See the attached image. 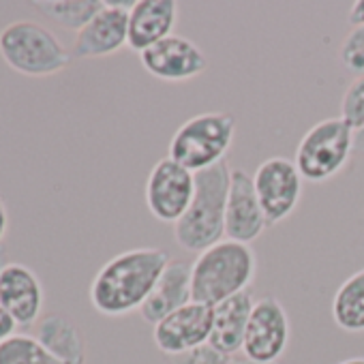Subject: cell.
Listing matches in <instances>:
<instances>
[{"mask_svg":"<svg viewBox=\"0 0 364 364\" xmlns=\"http://www.w3.org/2000/svg\"><path fill=\"white\" fill-rule=\"evenodd\" d=\"M169 262L171 257L156 247H139L114 255L90 283L92 309L105 317H124L139 311Z\"/></svg>","mask_w":364,"mask_h":364,"instance_id":"6da1fadb","label":"cell"},{"mask_svg":"<svg viewBox=\"0 0 364 364\" xmlns=\"http://www.w3.org/2000/svg\"><path fill=\"white\" fill-rule=\"evenodd\" d=\"M232 182V167L223 161L196 173V196L176 225L173 240L182 251L204 253L225 240V208Z\"/></svg>","mask_w":364,"mask_h":364,"instance_id":"7a4b0ae2","label":"cell"},{"mask_svg":"<svg viewBox=\"0 0 364 364\" xmlns=\"http://www.w3.org/2000/svg\"><path fill=\"white\" fill-rule=\"evenodd\" d=\"M257 272L251 245L221 240L191 264V294L196 302L217 306L219 302L249 289Z\"/></svg>","mask_w":364,"mask_h":364,"instance_id":"3957f363","label":"cell"},{"mask_svg":"<svg viewBox=\"0 0 364 364\" xmlns=\"http://www.w3.org/2000/svg\"><path fill=\"white\" fill-rule=\"evenodd\" d=\"M0 56L26 77H50L71 65V52L63 41L35 20H16L0 31Z\"/></svg>","mask_w":364,"mask_h":364,"instance_id":"277c9868","label":"cell"},{"mask_svg":"<svg viewBox=\"0 0 364 364\" xmlns=\"http://www.w3.org/2000/svg\"><path fill=\"white\" fill-rule=\"evenodd\" d=\"M236 135V118L228 112H204L185 120L169 139L167 156L193 173L225 161Z\"/></svg>","mask_w":364,"mask_h":364,"instance_id":"5b68a950","label":"cell"},{"mask_svg":"<svg viewBox=\"0 0 364 364\" xmlns=\"http://www.w3.org/2000/svg\"><path fill=\"white\" fill-rule=\"evenodd\" d=\"M353 152V129L338 118H326L313 124L296 148V167L300 176L315 185L334 178Z\"/></svg>","mask_w":364,"mask_h":364,"instance_id":"8992f818","label":"cell"},{"mask_svg":"<svg viewBox=\"0 0 364 364\" xmlns=\"http://www.w3.org/2000/svg\"><path fill=\"white\" fill-rule=\"evenodd\" d=\"M196 196V173L171 161L159 159L146 180V206L161 223L176 225L189 210Z\"/></svg>","mask_w":364,"mask_h":364,"instance_id":"52a82bcc","label":"cell"},{"mask_svg":"<svg viewBox=\"0 0 364 364\" xmlns=\"http://www.w3.org/2000/svg\"><path fill=\"white\" fill-rule=\"evenodd\" d=\"M253 187L268 225H277L298 208L304 191V178L291 159L270 156L257 165L253 173Z\"/></svg>","mask_w":364,"mask_h":364,"instance_id":"ba28073f","label":"cell"},{"mask_svg":"<svg viewBox=\"0 0 364 364\" xmlns=\"http://www.w3.org/2000/svg\"><path fill=\"white\" fill-rule=\"evenodd\" d=\"M213 306L191 300L161 319L152 330L156 349L169 358L182 355L200 345H206L213 334Z\"/></svg>","mask_w":364,"mask_h":364,"instance_id":"9c48e42d","label":"cell"},{"mask_svg":"<svg viewBox=\"0 0 364 364\" xmlns=\"http://www.w3.org/2000/svg\"><path fill=\"white\" fill-rule=\"evenodd\" d=\"M289 343V317L281 300L264 296L255 300L242 353L255 362H277L285 353Z\"/></svg>","mask_w":364,"mask_h":364,"instance_id":"30bf717a","label":"cell"},{"mask_svg":"<svg viewBox=\"0 0 364 364\" xmlns=\"http://www.w3.org/2000/svg\"><path fill=\"white\" fill-rule=\"evenodd\" d=\"M141 67L161 82H191L208 69L206 54L187 37L171 35L139 54Z\"/></svg>","mask_w":364,"mask_h":364,"instance_id":"8fae6325","label":"cell"},{"mask_svg":"<svg viewBox=\"0 0 364 364\" xmlns=\"http://www.w3.org/2000/svg\"><path fill=\"white\" fill-rule=\"evenodd\" d=\"M133 3H105V7L75 35L71 58H105L129 46V9Z\"/></svg>","mask_w":364,"mask_h":364,"instance_id":"7c38bea8","label":"cell"},{"mask_svg":"<svg viewBox=\"0 0 364 364\" xmlns=\"http://www.w3.org/2000/svg\"><path fill=\"white\" fill-rule=\"evenodd\" d=\"M268 219L257 200L253 176L245 169H232V182L225 208V238L251 245L266 232Z\"/></svg>","mask_w":364,"mask_h":364,"instance_id":"4fadbf2b","label":"cell"},{"mask_svg":"<svg viewBox=\"0 0 364 364\" xmlns=\"http://www.w3.org/2000/svg\"><path fill=\"white\" fill-rule=\"evenodd\" d=\"M46 291L41 279L33 268L11 262L0 274V306H3L18 328L35 326L41 319Z\"/></svg>","mask_w":364,"mask_h":364,"instance_id":"5bb4252c","label":"cell"},{"mask_svg":"<svg viewBox=\"0 0 364 364\" xmlns=\"http://www.w3.org/2000/svg\"><path fill=\"white\" fill-rule=\"evenodd\" d=\"M178 3L173 0H137L129 9V46L141 54L173 35Z\"/></svg>","mask_w":364,"mask_h":364,"instance_id":"9a60e30c","label":"cell"},{"mask_svg":"<svg viewBox=\"0 0 364 364\" xmlns=\"http://www.w3.org/2000/svg\"><path fill=\"white\" fill-rule=\"evenodd\" d=\"M191 300V264L182 259H171L163 270L156 287L141 304L139 315L146 323L154 328L161 319H165L176 309L189 304Z\"/></svg>","mask_w":364,"mask_h":364,"instance_id":"2e32d148","label":"cell"},{"mask_svg":"<svg viewBox=\"0 0 364 364\" xmlns=\"http://www.w3.org/2000/svg\"><path fill=\"white\" fill-rule=\"evenodd\" d=\"M253 306L255 300L249 289L213 306L215 319H213V334L208 343L225 355H234L242 351Z\"/></svg>","mask_w":364,"mask_h":364,"instance_id":"e0dca14e","label":"cell"},{"mask_svg":"<svg viewBox=\"0 0 364 364\" xmlns=\"http://www.w3.org/2000/svg\"><path fill=\"white\" fill-rule=\"evenodd\" d=\"M35 336L63 364H86V338L80 326L63 313H48L35 326Z\"/></svg>","mask_w":364,"mask_h":364,"instance_id":"ac0fdd59","label":"cell"},{"mask_svg":"<svg viewBox=\"0 0 364 364\" xmlns=\"http://www.w3.org/2000/svg\"><path fill=\"white\" fill-rule=\"evenodd\" d=\"M332 319L345 332H364V268L338 285L332 298Z\"/></svg>","mask_w":364,"mask_h":364,"instance_id":"d6986e66","label":"cell"},{"mask_svg":"<svg viewBox=\"0 0 364 364\" xmlns=\"http://www.w3.org/2000/svg\"><path fill=\"white\" fill-rule=\"evenodd\" d=\"M31 7L39 9L54 24L75 35L105 7L103 0H35Z\"/></svg>","mask_w":364,"mask_h":364,"instance_id":"ffe728a7","label":"cell"},{"mask_svg":"<svg viewBox=\"0 0 364 364\" xmlns=\"http://www.w3.org/2000/svg\"><path fill=\"white\" fill-rule=\"evenodd\" d=\"M0 364H63L35 334H11L0 343Z\"/></svg>","mask_w":364,"mask_h":364,"instance_id":"44dd1931","label":"cell"},{"mask_svg":"<svg viewBox=\"0 0 364 364\" xmlns=\"http://www.w3.org/2000/svg\"><path fill=\"white\" fill-rule=\"evenodd\" d=\"M338 63L351 75L364 77V26H355L345 35L338 48Z\"/></svg>","mask_w":364,"mask_h":364,"instance_id":"7402d4cb","label":"cell"},{"mask_svg":"<svg viewBox=\"0 0 364 364\" xmlns=\"http://www.w3.org/2000/svg\"><path fill=\"white\" fill-rule=\"evenodd\" d=\"M341 120L353 131L364 129V77H355L345 88L341 99Z\"/></svg>","mask_w":364,"mask_h":364,"instance_id":"603a6c76","label":"cell"},{"mask_svg":"<svg viewBox=\"0 0 364 364\" xmlns=\"http://www.w3.org/2000/svg\"><path fill=\"white\" fill-rule=\"evenodd\" d=\"M171 360H173V364H234L232 355L221 353L210 343L200 345V347H196V349H191L187 353L171 358Z\"/></svg>","mask_w":364,"mask_h":364,"instance_id":"cb8c5ba5","label":"cell"},{"mask_svg":"<svg viewBox=\"0 0 364 364\" xmlns=\"http://www.w3.org/2000/svg\"><path fill=\"white\" fill-rule=\"evenodd\" d=\"M16 321L11 319V315L0 306V343H3L5 338H9L11 334H16Z\"/></svg>","mask_w":364,"mask_h":364,"instance_id":"d4e9b609","label":"cell"},{"mask_svg":"<svg viewBox=\"0 0 364 364\" xmlns=\"http://www.w3.org/2000/svg\"><path fill=\"white\" fill-rule=\"evenodd\" d=\"M347 22H349L353 28H355V26H364V0H355V3L349 7Z\"/></svg>","mask_w":364,"mask_h":364,"instance_id":"484cf974","label":"cell"},{"mask_svg":"<svg viewBox=\"0 0 364 364\" xmlns=\"http://www.w3.org/2000/svg\"><path fill=\"white\" fill-rule=\"evenodd\" d=\"M9 230V213H7V206H5V200L0 198V245H3V238Z\"/></svg>","mask_w":364,"mask_h":364,"instance_id":"4316f807","label":"cell"},{"mask_svg":"<svg viewBox=\"0 0 364 364\" xmlns=\"http://www.w3.org/2000/svg\"><path fill=\"white\" fill-rule=\"evenodd\" d=\"M353 150L364 152V129L353 131Z\"/></svg>","mask_w":364,"mask_h":364,"instance_id":"83f0119b","label":"cell"},{"mask_svg":"<svg viewBox=\"0 0 364 364\" xmlns=\"http://www.w3.org/2000/svg\"><path fill=\"white\" fill-rule=\"evenodd\" d=\"M11 264V259H9V253H7V249L0 245V274H3V270L7 268Z\"/></svg>","mask_w":364,"mask_h":364,"instance_id":"f1b7e54d","label":"cell"},{"mask_svg":"<svg viewBox=\"0 0 364 364\" xmlns=\"http://www.w3.org/2000/svg\"><path fill=\"white\" fill-rule=\"evenodd\" d=\"M234 364H281V362H279V360H277V362H255V360L242 358V360H234Z\"/></svg>","mask_w":364,"mask_h":364,"instance_id":"f546056e","label":"cell"},{"mask_svg":"<svg viewBox=\"0 0 364 364\" xmlns=\"http://www.w3.org/2000/svg\"><path fill=\"white\" fill-rule=\"evenodd\" d=\"M338 364H364V358H347V360H343Z\"/></svg>","mask_w":364,"mask_h":364,"instance_id":"4dcf8cb0","label":"cell"}]
</instances>
